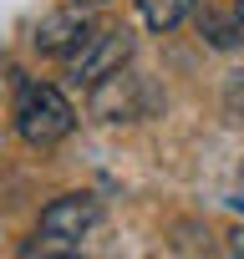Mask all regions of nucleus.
Listing matches in <instances>:
<instances>
[{
	"instance_id": "f257e3e1",
	"label": "nucleus",
	"mask_w": 244,
	"mask_h": 259,
	"mask_svg": "<svg viewBox=\"0 0 244 259\" xmlns=\"http://www.w3.org/2000/svg\"><path fill=\"white\" fill-rule=\"evenodd\" d=\"M76 127V107L66 102L61 87L51 81H26L21 97H16V133L31 143V148H56L71 138Z\"/></svg>"
},
{
	"instance_id": "f03ea898",
	"label": "nucleus",
	"mask_w": 244,
	"mask_h": 259,
	"mask_svg": "<svg viewBox=\"0 0 244 259\" xmlns=\"http://www.w3.org/2000/svg\"><path fill=\"white\" fill-rule=\"evenodd\" d=\"M87 107H92L97 122H143V117H153V112L163 107V92H158L148 76L117 66V71H107L102 81H92Z\"/></svg>"
},
{
	"instance_id": "7ed1b4c3",
	"label": "nucleus",
	"mask_w": 244,
	"mask_h": 259,
	"mask_svg": "<svg viewBox=\"0 0 244 259\" xmlns=\"http://www.w3.org/2000/svg\"><path fill=\"white\" fill-rule=\"evenodd\" d=\"M97 219H102V203L92 193H61V198H51L41 208V234L51 244H61V249H76L97 229Z\"/></svg>"
},
{
	"instance_id": "20e7f679",
	"label": "nucleus",
	"mask_w": 244,
	"mask_h": 259,
	"mask_svg": "<svg viewBox=\"0 0 244 259\" xmlns=\"http://www.w3.org/2000/svg\"><path fill=\"white\" fill-rule=\"evenodd\" d=\"M133 61V31H92V41L66 61V76L76 81V87H92V81H102L107 71H117V66H128Z\"/></svg>"
},
{
	"instance_id": "39448f33",
	"label": "nucleus",
	"mask_w": 244,
	"mask_h": 259,
	"mask_svg": "<svg viewBox=\"0 0 244 259\" xmlns=\"http://www.w3.org/2000/svg\"><path fill=\"white\" fill-rule=\"evenodd\" d=\"M92 16H87V6H66V11H51L41 26H36V36H31V46L41 51V56H56V61H71L87 41H92Z\"/></svg>"
},
{
	"instance_id": "423d86ee",
	"label": "nucleus",
	"mask_w": 244,
	"mask_h": 259,
	"mask_svg": "<svg viewBox=\"0 0 244 259\" xmlns=\"http://www.w3.org/2000/svg\"><path fill=\"white\" fill-rule=\"evenodd\" d=\"M198 36L214 46V51H239L244 46V21L234 11H204L198 16Z\"/></svg>"
},
{
	"instance_id": "0eeeda50",
	"label": "nucleus",
	"mask_w": 244,
	"mask_h": 259,
	"mask_svg": "<svg viewBox=\"0 0 244 259\" xmlns=\"http://www.w3.org/2000/svg\"><path fill=\"white\" fill-rule=\"evenodd\" d=\"M138 16L148 31H178L193 16V0H138Z\"/></svg>"
},
{
	"instance_id": "6e6552de",
	"label": "nucleus",
	"mask_w": 244,
	"mask_h": 259,
	"mask_svg": "<svg viewBox=\"0 0 244 259\" xmlns=\"http://www.w3.org/2000/svg\"><path fill=\"white\" fill-rule=\"evenodd\" d=\"M224 107H229V117H239V122H244V76H234V81H229Z\"/></svg>"
},
{
	"instance_id": "1a4fd4ad",
	"label": "nucleus",
	"mask_w": 244,
	"mask_h": 259,
	"mask_svg": "<svg viewBox=\"0 0 244 259\" xmlns=\"http://www.w3.org/2000/svg\"><path fill=\"white\" fill-rule=\"evenodd\" d=\"M229 249H234V254L244 259V229H234V234H229Z\"/></svg>"
},
{
	"instance_id": "9d476101",
	"label": "nucleus",
	"mask_w": 244,
	"mask_h": 259,
	"mask_svg": "<svg viewBox=\"0 0 244 259\" xmlns=\"http://www.w3.org/2000/svg\"><path fill=\"white\" fill-rule=\"evenodd\" d=\"M71 6H107V0H71Z\"/></svg>"
},
{
	"instance_id": "9b49d317",
	"label": "nucleus",
	"mask_w": 244,
	"mask_h": 259,
	"mask_svg": "<svg viewBox=\"0 0 244 259\" xmlns=\"http://www.w3.org/2000/svg\"><path fill=\"white\" fill-rule=\"evenodd\" d=\"M234 16H239V21H244V0H234Z\"/></svg>"
}]
</instances>
